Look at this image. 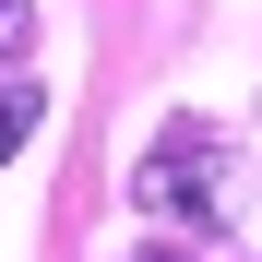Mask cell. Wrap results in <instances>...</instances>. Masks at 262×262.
<instances>
[{"instance_id":"cell-1","label":"cell","mask_w":262,"mask_h":262,"mask_svg":"<svg viewBox=\"0 0 262 262\" xmlns=\"http://www.w3.org/2000/svg\"><path fill=\"white\" fill-rule=\"evenodd\" d=\"M214 191H227V155H214L203 119H167L155 155L131 167V203H143V214H191V227H214Z\"/></svg>"},{"instance_id":"cell-2","label":"cell","mask_w":262,"mask_h":262,"mask_svg":"<svg viewBox=\"0 0 262 262\" xmlns=\"http://www.w3.org/2000/svg\"><path fill=\"white\" fill-rule=\"evenodd\" d=\"M36 119H48V96H36L24 72H0V167H12V155L36 143Z\"/></svg>"},{"instance_id":"cell-3","label":"cell","mask_w":262,"mask_h":262,"mask_svg":"<svg viewBox=\"0 0 262 262\" xmlns=\"http://www.w3.org/2000/svg\"><path fill=\"white\" fill-rule=\"evenodd\" d=\"M24 12H36V0H0V48H24Z\"/></svg>"}]
</instances>
